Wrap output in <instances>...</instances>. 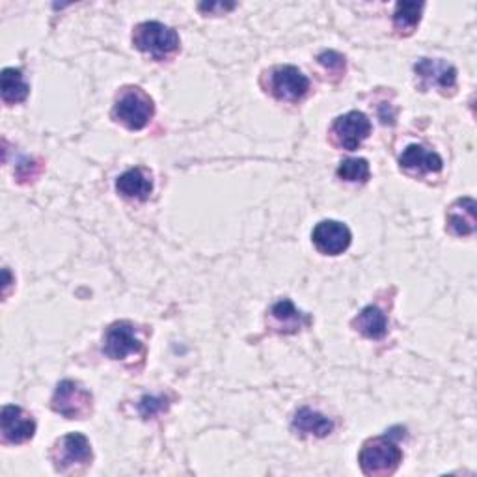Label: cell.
<instances>
[{"mask_svg":"<svg viewBox=\"0 0 477 477\" xmlns=\"http://www.w3.org/2000/svg\"><path fill=\"white\" fill-rule=\"evenodd\" d=\"M133 45L140 51L150 54L155 60H167L179 49V35L174 28L148 21L140 23L133 32Z\"/></svg>","mask_w":477,"mask_h":477,"instance_id":"2","label":"cell"},{"mask_svg":"<svg viewBox=\"0 0 477 477\" xmlns=\"http://www.w3.org/2000/svg\"><path fill=\"white\" fill-rule=\"evenodd\" d=\"M270 326L278 334H297L308 325V317L289 299H282L269 311Z\"/></svg>","mask_w":477,"mask_h":477,"instance_id":"12","label":"cell"},{"mask_svg":"<svg viewBox=\"0 0 477 477\" xmlns=\"http://www.w3.org/2000/svg\"><path fill=\"white\" fill-rule=\"evenodd\" d=\"M0 431H3L4 442L23 444L35 433L34 418L17 405H6L0 412Z\"/></svg>","mask_w":477,"mask_h":477,"instance_id":"11","label":"cell"},{"mask_svg":"<svg viewBox=\"0 0 477 477\" xmlns=\"http://www.w3.org/2000/svg\"><path fill=\"white\" fill-rule=\"evenodd\" d=\"M448 228L458 235L466 237L475 231V201L473 198H461L448 209Z\"/></svg>","mask_w":477,"mask_h":477,"instance_id":"16","label":"cell"},{"mask_svg":"<svg viewBox=\"0 0 477 477\" xmlns=\"http://www.w3.org/2000/svg\"><path fill=\"white\" fill-rule=\"evenodd\" d=\"M291 427L293 431L302 436H317V438H325L334 431L332 419H328L325 414L311 411V409L297 411L295 418H293Z\"/></svg>","mask_w":477,"mask_h":477,"instance_id":"15","label":"cell"},{"mask_svg":"<svg viewBox=\"0 0 477 477\" xmlns=\"http://www.w3.org/2000/svg\"><path fill=\"white\" fill-rule=\"evenodd\" d=\"M311 241H314L316 248L321 254L326 255H340L343 254L348 246H351L353 235L343 223L338 220H323L311 233Z\"/></svg>","mask_w":477,"mask_h":477,"instance_id":"10","label":"cell"},{"mask_svg":"<svg viewBox=\"0 0 477 477\" xmlns=\"http://www.w3.org/2000/svg\"><path fill=\"white\" fill-rule=\"evenodd\" d=\"M370 162L365 159H345L338 167V177L348 183H365L370 179Z\"/></svg>","mask_w":477,"mask_h":477,"instance_id":"20","label":"cell"},{"mask_svg":"<svg viewBox=\"0 0 477 477\" xmlns=\"http://www.w3.org/2000/svg\"><path fill=\"white\" fill-rule=\"evenodd\" d=\"M399 164L403 170L414 172V174H436L442 170L444 160L438 153L424 148V145L412 144L401 153Z\"/></svg>","mask_w":477,"mask_h":477,"instance_id":"13","label":"cell"},{"mask_svg":"<svg viewBox=\"0 0 477 477\" xmlns=\"http://www.w3.org/2000/svg\"><path fill=\"white\" fill-rule=\"evenodd\" d=\"M317 60L330 73V75H334L338 79L343 75L345 69H347L345 57H343V54H340L338 51H323L317 57Z\"/></svg>","mask_w":477,"mask_h":477,"instance_id":"22","label":"cell"},{"mask_svg":"<svg viewBox=\"0 0 477 477\" xmlns=\"http://www.w3.org/2000/svg\"><path fill=\"white\" fill-rule=\"evenodd\" d=\"M40 172H42V167L38 162H35L34 159H25V160H21L20 167H17L15 176L21 183H25V181H32V179L38 177Z\"/></svg>","mask_w":477,"mask_h":477,"instance_id":"23","label":"cell"},{"mask_svg":"<svg viewBox=\"0 0 477 477\" xmlns=\"http://www.w3.org/2000/svg\"><path fill=\"white\" fill-rule=\"evenodd\" d=\"M0 90H3V101L6 105H17L28 98L30 86L25 82L21 69L6 67L0 75Z\"/></svg>","mask_w":477,"mask_h":477,"instance_id":"18","label":"cell"},{"mask_svg":"<svg viewBox=\"0 0 477 477\" xmlns=\"http://www.w3.org/2000/svg\"><path fill=\"white\" fill-rule=\"evenodd\" d=\"M167 409H168V399L164 395H144L138 403V412L144 419L155 418Z\"/></svg>","mask_w":477,"mask_h":477,"instance_id":"21","label":"cell"},{"mask_svg":"<svg viewBox=\"0 0 477 477\" xmlns=\"http://www.w3.org/2000/svg\"><path fill=\"white\" fill-rule=\"evenodd\" d=\"M116 191L127 199L145 201L153 192L152 174L144 168H131L123 172L116 181Z\"/></svg>","mask_w":477,"mask_h":477,"instance_id":"14","label":"cell"},{"mask_svg":"<svg viewBox=\"0 0 477 477\" xmlns=\"http://www.w3.org/2000/svg\"><path fill=\"white\" fill-rule=\"evenodd\" d=\"M414 73L424 90L434 88L448 96L457 88V69L442 59H419L414 66Z\"/></svg>","mask_w":477,"mask_h":477,"instance_id":"7","label":"cell"},{"mask_svg":"<svg viewBox=\"0 0 477 477\" xmlns=\"http://www.w3.org/2000/svg\"><path fill=\"white\" fill-rule=\"evenodd\" d=\"M235 4L230 3V4H224V3H209V4H199V10L201 12H209V13H215V12H228V10H233Z\"/></svg>","mask_w":477,"mask_h":477,"instance_id":"24","label":"cell"},{"mask_svg":"<svg viewBox=\"0 0 477 477\" xmlns=\"http://www.w3.org/2000/svg\"><path fill=\"white\" fill-rule=\"evenodd\" d=\"M52 411L67 419H84L91 412V394L75 380H62L54 390Z\"/></svg>","mask_w":477,"mask_h":477,"instance_id":"4","label":"cell"},{"mask_svg":"<svg viewBox=\"0 0 477 477\" xmlns=\"http://www.w3.org/2000/svg\"><path fill=\"white\" fill-rule=\"evenodd\" d=\"M269 90L280 101L297 103L308 94L309 81L295 66H278L270 71Z\"/></svg>","mask_w":477,"mask_h":477,"instance_id":"5","label":"cell"},{"mask_svg":"<svg viewBox=\"0 0 477 477\" xmlns=\"http://www.w3.org/2000/svg\"><path fill=\"white\" fill-rule=\"evenodd\" d=\"M371 135V121L364 113L351 110L332 123V137L334 142L343 150H358L360 144Z\"/></svg>","mask_w":477,"mask_h":477,"instance_id":"8","label":"cell"},{"mask_svg":"<svg viewBox=\"0 0 477 477\" xmlns=\"http://www.w3.org/2000/svg\"><path fill=\"white\" fill-rule=\"evenodd\" d=\"M103 351L113 360H125L127 356L142 351V343L137 338L135 325L129 321H116L106 328L103 338Z\"/></svg>","mask_w":477,"mask_h":477,"instance_id":"9","label":"cell"},{"mask_svg":"<svg viewBox=\"0 0 477 477\" xmlns=\"http://www.w3.org/2000/svg\"><path fill=\"white\" fill-rule=\"evenodd\" d=\"M113 114L127 129L140 131L155 114L152 98L140 88H123L116 99Z\"/></svg>","mask_w":477,"mask_h":477,"instance_id":"3","label":"cell"},{"mask_svg":"<svg viewBox=\"0 0 477 477\" xmlns=\"http://www.w3.org/2000/svg\"><path fill=\"white\" fill-rule=\"evenodd\" d=\"M403 461V451L388 436L370 438L360 450L358 463L365 475H390Z\"/></svg>","mask_w":477,"mask_h":477,"instance_id":"1","label":"cell"},{"mask_svg":"<svg viewBox=\"0 0 477 477\" xmlns=\"http://www.w3.org/2000/svg\"><path fill=\"white\" fill-rule=\"evenodd\" d=\"M424 3H397L394 12L395 30L403 35L412 34L421 21V12H424Z\"/></svg>","mask_w":477,"mask_h":477,"instance_id":"19","label":"cell"},{"mask_svg":"<svg viewBox=\"0 0 477 477\" xmlns=\"http://www.w3.org/2000/svg\"><path fill=\"white\" fill-rule=\"evenodd\" d=\"M353 326L365 338L382 340L388 332V319L379 306H368L355 317Z\"/></svg>","mask_w":477,"mask_h":477,"instance_id":"17","label":"cell"},{"mask_svg":"<svg viewBox=\"0 0 477 477\" xmlns=\"http://www.w3.org/2000/svg\"><path fill=\"white\" fill-rule=\"evenodd\" d=\"M91 444L81 433H69L54 442L51 458L57 472H67L71 466L88 465L91 461Z\"/></svg>","mask_w":477,"mask_h":477,"instance_id":"6","label":"cell"}]
</instances>
